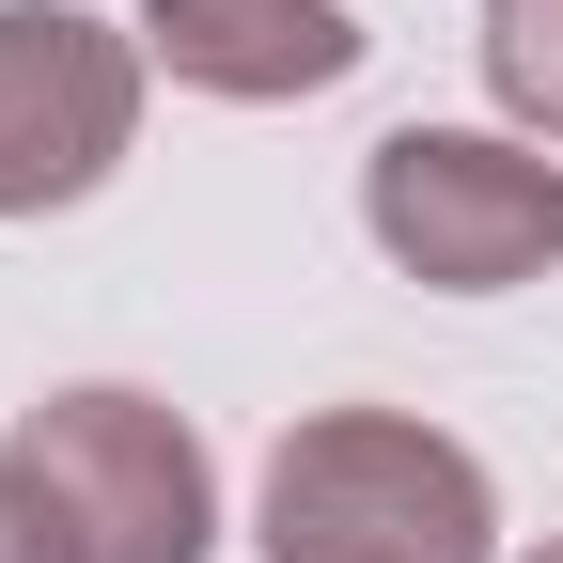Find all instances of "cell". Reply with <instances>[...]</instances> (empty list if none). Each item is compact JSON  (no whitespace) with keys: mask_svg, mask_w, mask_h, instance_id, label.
<instances>
[{"mask_svg":"<svg viewBox=\"0 0 563 563\" xmlns=\"http://www.w3.org/2000/svg\"><path fill=\"white\" fill-rule=\"evenodd\" d=\"M532 563H563V532H548V548H532Z\"/></svg>","mask_w":563,"mask_h":563,"instance_id":"ba28073f","label":"cell"},{"mask_svg":"<svg viewBox=\"0 0 563 563\" xmlns=\"http://www.w3.org/2000/svg\"><path fill=\"white\" fill-rule=\"evenodd\" d=\"M361 235L439 298H517L563 266V157L501 125H391L361 157Z\"/></svg>","mask_w":563,"mask_h":563,"instance_id":"3957f363","label":"cell"},{"mask_svg":"<svg viewBox=\"0 0 563 563\" xmlns=\"http://www.w3.org/2000/svg\"><path fill=\"white\" fill-rule=\"evenodd\" d=\"M485 79H501V110L563 157V0H485Z\"/></svg>","mask_w":563,"mask_h":563,"instance_id":"8992f818","label":"cell"},{"mask_svg":"<svg viewBox=\"0 0 563 563\" xmlns=\"http://www.w3.org/2000/svg\"><path fill=\"white\" fill-rule=\"evenodd\" d=\"M141 141V32L79 0H0V220L95 203Z\"/></svg>","mask_w":563,"mask_h":563,"instance_id":"277c9868","label":"cell"},{"mask_svg":"<svg viewBox=\"0 0 563 563\" xmlns=\"http://www.w3.org/2000/svg\"><path fill=\"white\" fill-rule=\"evenodd\" d=\"M0 470L32 485L63 563H203L220 548V470L157 391H47L0 439Z\"/></svg>","mask_w":563,"mask_h":563,"instance_id":"7a4b0ae2","label":"cell"},{"mask_svg":"<svg viewBox=\"0 0 563 563\" xmlns=\"http://www.w3.org/2000/svg\"><path fill=\"white\" fill-rule=\"evenodd\" d=\"M266 563H485L501 548V501H485L470 439L407 407H313L282 422L266 454V517H251Z\"/></svg>","mask_w":563,"mask_h":563,"instance_id":"6da1fadb","label":"cell"},{"mask_svg":"<svg viewBox=\"0 0 563 563\" xmlns=\"http://www.w3.org/2000/svg\"><path fill=\"white\" fill-rule=\"evenodd\" d=\"M0 563H63V532L32 517V485H16V470H0Z\"/></svg>","mask_w":563,"mask_h":563,"instance_id":"52a82bcc","label":"cell"},{"mask_svg":"<svg viewBox=\"0 0 563 563\" xmlns=\"http://www.w3.org/2000/svg\"><path fill=\"white\" fill-rule=\"evenodd\" d=\"M361 16L344 0H141V63H173L188 95H235V110H298L329 79H361Z\"/></svg>","mask_w":563,"mask_h":563,"instance_id":"5b68a950","label":"cell"}]
</instances>
